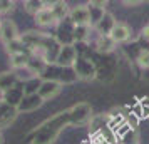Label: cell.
I'll return each mask as SVG.
<instances>
[{"mask_svg":"<svg viewBox=\"0 0 149 144\" xmlns=\"http://www.w3.org/2000/svg\"><path fill=\"white\" fill-rule=\"evenodd\" d=\"M70 124H72L70 114L67 109L65 112H59V114L45 119L37 129H34L29 134V141H30V144H52L55 137L61 134V131Z\"/></svg>","mask_w":149,"mask_h":144,"instance_id":"1","label":"cell"},{"mask_svg":"<svg viewBox=\"0 0 149 144\" xmlns=\"http://www.w3.org/2000/svg\"><path fill=\"white\" fill-rule=\"evenodd\" d=\"M72 69H74L77 79H81V81H94L97 77V72H99L97 65L89 57H77Z\"/></svg>","mask_w":149,"mask_h":144,"instance_id":"2","label":"cell"},{"mask_svg":"<svg viewBox=\"0 0 149 144\" xmlns=\"http://www.w3.org/2000/svg\"><path fill=\"white\" fill-rule=\"evenodd\" d=\"M74 24L70 22V19H65L57 24V32H55V40L57 44L64 47V45H74Z\"/></svg>","mask_w":149,"mask_h":144,"instance_id":"3","label":"cell"},{"mask_svg":"<svg viewBox=\"0 0 149 144\" xmlns=\"http://www.w3.org/2000/svg\"><path fill=\"white\" fill-rule=\"evenodd\" d=\"M69 114H70V122L74 126H82L86 124L87 121H91L92 117V109L87 102H81V104H75L69 109Z\"/></svg>","mask_w":149,"mask_h":144,"instance_id":"4","label":"cell"},{"mask_svg":"<svg viewBox=\"0 0 149 144\" xmlns=\"http://www.w3.org/2000/svg\"><path fill=\"white\" fill-rule=\"evenodd\" d=\"M17 116H19L17 107L8 106L7 102H3V101L0 99V132L5 129V127H8L10 124H14Z\"/></svg>","mask_w":149,"mask_h":144,"instance_id":"5","label":"cell"},{"mask_svg":"<svg viewBox=\"0 0 149 144\" xmlns=\"http://www.w3.org/2000/svg\"><path fill=\"white\" fill-rule=\"evenodd\" d=\"M19 37H20V34H19V29L14 22L10 19H2V22H0V40L3 42V45L19 39Z\"/></svg>","mask_w":149,"mask_h":144,"instance_id":"6","label":"cell"},{"mask_svg":"<svg viewBox=\"0 0 149 144\" xmlns=\"http://www.w3.org/2000/svg\"><path fill=\"white\" fill-rule=\"evenodd\" d=\"M77 61V52H75L74 45H64L59 50V55L55 59V64L61 67H72Z\"/></svg>","mask_w":149,"mask_h":144,"instance_id":"7","label":"cell"},{"mask_svg":"<svg viewBox=\"0 0 149 144\" xmlns=\"http://www.w3.org/2000/svg\"><path fill=\"white\" fill-rule=\"evenodd\" d=\"M62 90V84L55 82V81H42L40 87H39V96L42 97V101L45 102V101H50V99H54L55 96H59Z\"/></svg>","mask_w":149,"mask_h":144,"instance_id":"8","label":"cell"},{"mask_svg":"<svg viewBox=\"0 0 149 144\" xmlns=\"http://www.w3.org/2000/svg\"><path fill=\"white\" fill-rule=\"evenodd\" d=\"M47 65H49V62L45 61L42 55L32 54V57H30V61H29L25 70H27V72H29L32 77H42V74L45 72Z\"/></svg>","mask_w":149,"mask_h":144,"instance_id":"9","label":"cell"},{"mask_svg":"<svg viewBox=\"0 0 149 144\" xmlns=\"http://www.w3.org/2000/svg\"><path fill=\"white\" fill-rule=\"evenodd\" d=\"M69 19L74 25H91V17H89L87 5H75L69 12Z\"/></svg>","mask_w":149,"mask_h":144,"instance_id":"10","label":"cell"},{"mask_svg":"<svg viewBox=\"0 0 149 144\" xmlns=\"http://www.w3.org/2000/svg\"><path fill=\"white\" fill-rule=\"evenodd\" d=\"M106 7H107V2H104V0H92V2L87 3L89 17H91V27H94L95 24L106 15V12H107Z\"/></svg>","mask_w":149,"mask_h":144,"instance_id":"11","label":"cell"},{"mask_svg":"<svg viewBox=\"0 0 149 144\" xmlns=\"http://www.w3.org/2000/svg\"><path fill=\"white\" fill-rule=\"evenodd\" d=\"M42 104H44V101H42V97L39 96V94H30V96H24V99H22V102L19 104L17 111H19V114H27V112H34V111H37L39 107H40Z\"/></svg>","mask_w":149,"mask_h":144,"instance_id":"12","label":"cell"},{"mask_svg":"<svg viewBox=\"0 0 149 144\" xmlns=\"http://www.w3.org/2000/svg\"><path fill=\"white\" fill-rule=\"evenodd\" d=\"M17 84H20V79L17 76L15 70H5V72H0V96H3L5 92L15 87Z\"/></svg>","mask_w":149,"mask_h":144,"instance_id":"13","label":"cell"},{"mask_svg":"<svg viewBox=\"0 0 149 144\" xmlns=\"http://www.w3.org/2000/svg\"><path fill=\"white\" fill-rule=\"evenodd\" d=\"M131 34H132V30L129 27L127 24H124V22H117L112 29V32H111V37H112V40L116 44H124V42H127L131 39Z\"/></svg>","mask_w":149,"mask_h":144,"instance_id":"14","label":"cell"},{"mask_svg":"<svg viewBox=\"0 0 149 144\" xmlns=\"http://www.w3.org/2000/svg\"><path fill=\"white\" fill-rule=\"evenodd\" d=\"M116 24H117V20H116L114 15L111 14V12H106V15L94 25V29L99 35H111V32H112V29H114Z\"/></svg>","mask_w":149,"mask_h":144,"instance_id":"15","label":"cell"},{"mask_svg":"<svg viewBox=\"0 0 149 144\" xmlns=\"http://www.w3.org/2000/svg\"><path fill=\"white\" fill-rule=\"evenodd\" d=\"M24 96H25V94H24V86H22V82H20V84H17L15 87H12L8 92H5V94L2 96V101L7 102L8 106L19 107V104L22 102Z\"/></svg>","mask_w":149,"mask_h":144,"instance_id":"16","label":"cell"},{"mask_svg":"<svg viewBox=\"0 0 149 144\" xmlns=\"http://www.w3.org/2000/svg\"><path fill=\"white\" fill-rule=\"evenodd\" d=\"M49 8H50L52 15L55 17L57 24H59V22H62V20H65V19L69 17V12H70L67 2H64V0H57V2L49 3Z\"/></svg>","mask_w":149,"mask_h":144,"instance_id":"17","label":"cell"},{"mask_svg":"<svg viewBox=\"0 0 149 144\" xmlns=\"http://www.w3.org/2000/svg\"><path fill=\"white\" fill-rule=\"evenodd\" d=\"M34 19H35V24L39 27H52V25H57V20H55V17L50 12L49 3H47V7H44L40 12H37L34 15Z\"/></svg>","mask_w":149,"mask_h":144,"instance_id":"18","label":"cell"},{"mask_svg":"<svg viewBox=\"0 0 149 144\" xmlns=\"http://www.w3.org/2000/svg\"><path fill=\"white\" fill-rule=\"evenodd\" d=\"M116 45L117 44L112 40L111 35H99L97 40H95V50L101 52V54H111L116 49Z\"/></svg>","mask_w":149,"mask_h":144,"instance_id":"19","label":"cell"},{"mask_svg":"<svg viewBox=\"0 0 149 144\" xmlns=\"http://www.w3.org/2000/svg\"><path fill=\"white\" fill-rule=\"evenodd\" d=\"M32 57V52H24V54H17V55H10L8 57V64L14 70H22L27 67L29 61Z\"/></svg>","mask_w":149,"mask_h":144,"instance_id":"20","label":"cell"},{"mask_svg":"<svg viewBox=\"0 0 149 144\" xmlns=\"http://www.w3.org/2000/svg\"><path fill=\"white\" fill-rule=\"evenodd\" d=\"M5 50H7L8 57H10V55H17V54H24V52H30V50L25 47V44L22 42L20 37L15 39V40H12V42H8V44H5Z\"/></svg>","mask_w":149,"mask_h":144,"instance_id":"21","label":"cell"},{"mask_svg":"<svg viewBox=\"0 0 149 144\" xmlns=\"http://www.w3.org/2000/svg\"><path fill=\"white\" fill-rule=\"evenodd\" d=\"M40 84H42L40 77H30V79H27V81H24V82H22V86H24V94H25V96L37 94Z\"/></svg>","mask_w":149,"mask_h":144,"instance_id":"22","label":"cell"},{"mask_svg":"<svg viewBox=\"0 0 149 144\" xmlns=\"http://www.w3.org/2000/svg\"><path fill=\"white\" fill-rule=\"evenodd\" d=\"M44 7H47V2H42V0H27V2H24L25 12H29L30 15H35Z\"/></svg>","mask_w":149,"mask_h":144,"instance_id":"23","label":"cell"},{"mask_svg":"<svg viewBox=\"0 0 149 144\" xmlns=\"http://www.w3.org/2000/svg\"><path fill=\"white\" fill-rule=\"evenodd\" d=\"M89 34H91V25H75L74 42H87Z\"/></svg>","mask_w":149,"mask_h":144,"instance_id":"24","label":"cell"},{"mask_svg":"<svg viewBox=\"0 0 149 144\" xmlns=\"http://www.w3.org/2000/svg\"><path fill=\"white\" fill-rule=\"evenodd\" d=\"M121 141L122 144H137V132H136V129H132V127H129L126 132H122L121 136Z\"/></svg>","mask_w":149,"mask_h":144,"instance_id":"25","label":"cell"},{"mask_svg":"<svg viewBox=\"0 0 149 144\" xmlns=\"http://www.w3.org/2000/svg\"><path fill=\"white\" fill-rule=\"evenodd\" d=\"M136 62L139 64V67L149 69V50H139V54L136 57Z\"/></svg>","mask_w":149,"mask_h":144,"instance_id":"26","label":"cell"},{"mask_svg":"<svg viewBox=\"0 0 149 144\" xmlns=\"http://www.w3.org/2000/svg\"><path fill=\"white\" fill-rule=\"evenodd\" d=\"M14 7H15L14 2H10V0H0V15L14 10Z\"/></svg>","mask_w":149,"mask_h":144,"instance_id":"27","label":"cell"},{"mask_svg":"<svg viewBox=\"0 0 149 144\" xmlns=\"http://www.w3.org/2000/svg\"><path fill=\"white\" fill-rule=\"evenodd\" d=\"M141 39H142V40H146V42H149V24L142 27V30H141Z\"/></svg>","mask_w":149,"mask_h":144,"instance_id":"28","label":"cell"},{"mask_svg":"<svg viewBox=\"0 0 149 144\" xmlns=\"http://www.w3.org/2000/svg\"><path fill=\"white\" fill-rule=\"evenodd\" d=\"M139 3H141L139 0H137V2H127V0L124 2V5H139Z\"/></svg>","mask_w":149,"mask_h":144,"instance_id":"29","label":"cell"},{"mask_svg":"<svg viewBox=\"0 0 149 144\" xmlns=\"http://www.w3.org/2000/svg\"><path fill=\"white\" fill-rule=\"evenodd\" d=\"M2 141H3V137H2V132H0V144H2Z\"/></svg>","mask_w":149,"mask_h":144,"instance_id":"30","label":"cell"},{"mask_svg":"<svg viewBox=\"0 0 149 144\" xmlns=\"http://www.w3.org/2000/svg\"><path fill=\"white\" fill-rule=\"evenodd\" d=\"M0 22H2V19H0Z\"/></svg>","mask_w":149,"mask_h":144,"instance_id":"31","label":"cell"}]
</instances>
